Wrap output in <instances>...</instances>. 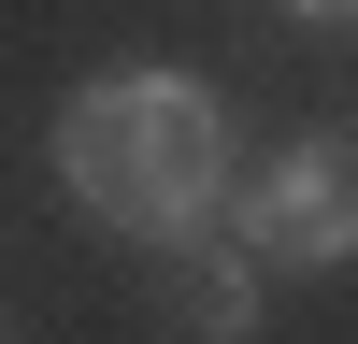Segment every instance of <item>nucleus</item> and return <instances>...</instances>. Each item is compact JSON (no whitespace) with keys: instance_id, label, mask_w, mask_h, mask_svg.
Wrapping results in <instances>:
<instances>
[{"instance_id":"f03ea898","label":"nucleus","mask_w":358,"mask_h":344,"mask_svg":"<svg viewBox=\"0 0 358 344\" xmlns=\"http://www.w3.org/2000/svg\"><path fill=\"white\" fill-rule=\"evenodd\" d=\"M229 229L258 244V273H344L358 258V143H287L273 172H229Z\"/></svg>"},{"instance_id":"7ed1b4c3","label":"nucleus","mask_w":358,"mask_h":344,"mask_svg":"<svg viewBox=\"0 0 358 344\" xmlns=\"http://www.w3.org/2000/svg\"><path fill=\"white\" fill-rule=\"evenodd\" d=\"M287 29H358V0H287Z\"/></svg>"},{"instance_id":"f257e3e1","label":"nucleus","mask_w":358,"mask_h":344,"mask_svg":"<svg viewBox=\"0 0 358 344\" xmlns=\"http://www.w3.org/2000/svg\"><path fill=\"white\" fill-rule=\"evenodd\" d=\"M57 187L115 229V244H187V229L229 215V115L215 86L158 72V57H115L57 101Z\"/></svg>"}]
</instances>
